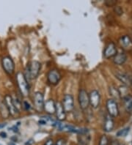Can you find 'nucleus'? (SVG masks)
Returning <instances> with one entry per match:
<instances>
[{
    "instance_id": "obj_1",
    "label": "nucleus",
    "mask_w": 132,
    "mask_h": 145,
    "mask_svg": "<svg viewBox=\"0 0 132 145\" xmlns=\"http://www.w3.org/2000/svg\"><path fill=\"white\" fill-rule=\"evenodd\" d=\"M16 82H17L18 87L19 89L21 95L24 97H27L30 95V86H29L28 81L26 80L23 72H17L16 76Z\"/></svg>"
},
{
    "instance_id": "obj_2",
    "label": "nucleus",
    "mask_w": 132,
    "mask_h": 145,
    "mask_svg": "<svg viewBox=\"0 0 132 145\" xmlns=\"http://www.w3.org/2000/svg\"><path fill=\"white\" fill-rule=\"evenodd\" d=\"M41 65L37 61H32L29 63L26 68V74L24 75L25 77L28 76L30 79L36 78L38 76L40 71H41Z\"/></svg>"
},
{
    "instance_id": "obj_3",
    "label": "nucleus",
    "mask_w": 132,
    "mask_h": 145,
    "mask_svg": "<svg viewBox=\"0 0 132 145\" xmlns=\"http://www.w3.org/2000/svg\"><path fill=\"white\" fill-rule=\"evenodd\" d=\"M2 65L4 71L7 72V74H12L15 70V64L13 60L11 57L5 56L2 59Z\"/></svg>"
},
{
    "instance_id": "obj_4",
    "label": "nucleus",
    "mask_w": 132,
    "mask_h": 145,
    "mask_svg": "<svg viewBox=\"0 0 132 145\" xmlns=\"http://www.w3.org/2000/svg\"><path fill=\"white\" fill-rule=\"evenodd\" d=\"M4 102H5L6 106H7L10 115L12 116V117H16V116H18L19 112H18V110L15 106L14 103H13V101H12V97L10 95H6L5 96V101H4Z\"/></svg>"
},
{
    "instance_id": "obj_5",
    "label": "nucleus",
    "mask_w": 132,
    "mask_h": 145,
    "mask_svg": "<svg viewBox=\"0 0 132 145\" xmlns=\"http://www.w3.org/2000/svg\"><path fill=\"white\" fill-rule=\"evenodd\" d=\"M79 103L80 108L85 110L88 108L90 105V100H89V95L87 91L84 89L79 91Z\"/></svg>"
},
{
    "instance_id": "obj_6",
    "label": "nucleus",
    "mask_w": 132,
    "mask_h": 145,
    "mask_svg": "<svg viewBox=\"0 0 132 145\" xmlns=\"http://www.w3.org/2000/svg\"><path fill=\"white\" fill-rule=\"evenodd\" d=\"M106 108H107L109 115L112 117H116L119 114L118 103L114 100L109 99L106 102Z\"/></svg>"
},
{
    "instance_id": "obj_7",
    "label": "nucleus",
    "mask_w": 132,
    "mask_h": 145,
    "mask_svg": "<svg viewBox=\"0 0 132 145\" xmlns=\"http://www.w3.org/2000/svg\"><path fill=\"white\" fill-rule=\"evenodd\" d=\"M62 106H63L64 110L65 112H71L74 108V97L71 95H65L64 96L63 101L62 103Z\"/></svg>"
},
{
    "instance_id": "obj_8",
    "label": "nucleus",
    "mask_w": 132,
    "mask_h": 145,
    "mask_svg": "<svg viewBox=\"0 0 132 145\" xmlns=\"http://www.w3.org/2000/svg\"><path fill=\"white\" fill-rule=\"evenodd\" d=\"M33 101L35 109L37 110V112H42L43 110V106L45 103L43 94L40 92H35L33 97Z\"/></svg>"
},
{
    "instance_id": "obj_9",
    "label": "nucleus",
    "mask_w": 132,
    "mask_h": 145,
    "mask_svg": "<svg viewBox=\"0 0 132 145\" xmlns=\"http://www.w3.org/2000/svg\"><path fill=\"white\" fill-rule=\"evenodd\" d=\"M47 79L49 83L52 85H56L61 79V74L57 70H51L47 74Z\"/></svg>"
},
{
    "instance_id": "obj_10",
    "label": "nucleus",
    "mask_w": 132,
    "mask_h": 145,
    "mask_svg": "<svg viewBox=\"0 0 132 145\" xmlns=\"http://www.w3.org/2000/svg\"><path fill=\"white\" fill-rule=\"evenodd\" d=\"M89 100H90V105L93 108H98L100 102V96L99 91H91V92L89 95Z\"/></svg>"
},
{
    "instance_id": "obj_11",
    "label": "nucleus",
    "mask_w": 132,
    "mask_h": 145,
    "mask_svg": "<svg viewBox=\"0 0 132 145\" xmlns=\"http://www.w3.org/2000/svg\"><path fill=\"white\" fill-rule=\"evenodd\" d=\"M116 54H117L116 46H115V44H114V42H109V44L106 46L105 50H104V57L106 59H109V58H112V57H114Z\"/></svg>"
},
{
    "instance_id": "obj_12",
    "label": "nucleus",
    "mask_w": 132,
    "mask_h": 145,
    "mask_svg": "<svg viewBox=\"0 0 132 145\" xmlns=\"http://www.w3.org/2000/svg\"><path fill=\"white\" fill-rule=\"evenodd\" d=\"M43 110L49 114H55L56 112V103L52 99L48 100L44 103Z\"/></svg>"
},
{
    "instance_id": "obj_13",
    "label": "nucleus",
    "mask_w": 132,
    "mask_h": 145,
    "mask_svg": "<svg viewBox=\"0 0 132 145\" xmlns=\"http://www.w3.org/2000/svg\"><path fill=\"white\" fill-rule=\"evenodd\" d=\"M56 117L59 121H63L66 118V112L64 110L63 106L61 103H56Z\"/></svg>"
},
{
    "instance_id": "obj_14",
    "label": "nucleus",
    "mask_w": 132,
    "mask_h": 145,
    "mask_svg": "<svg viewBox=\"0 0 132 145\" xmlns=\"http://www.w3.org/2000/svg\"><path fill=\"white\" fill-rule=\"evenodd\" d=\"M116 77L118 78V80H120V82L123 84L125 86H131V79L129 78V76L128 75H126L124 72H118L115 74Z\"/></svg>"
},
{
    "instance_id": "obj_15",
    "label": "nucleus",
    "mask_w": 132,
    "mask_h": 145,
    "mask_svg": "<svg viewBox=\"0 0 132 145\" xmlns=\"http://www.w3.org/2000/svg\"><path fill=\"white\" fill-rule=\"evenodd\" d=\"M114 128V120L113 118L108 114L105 118V122L104 125V130L106 132H110Z\"/></svg>"
},
{
    "instance_id": "obj_16",
    "label": "nucleus",
    "mask_w": 132,
    "mask_h": 145,
    "mask_svg": "<svg viewBox=\"0 0 132 145\" xmlns=\"http://www.w3.org/2000/svg\"><path fill=\"white\" fill-rule=\"evenodd\" d=\"M127 57L125 54L124 52H120V53H117V54L115 55L113 58V62L114 64L118 65H123L125 62L126 61Z\"/></svg>"
},
{
    "instance_id": "obj_17",
    "label": "nucleus",
    "mask_w": 132,
    "mask_h": 145,
    "mask_svg": "<svg viewBox=\"0 0 132 145\" xmlns=\"http://www.w3.org/2000/svg\"><path fill=\"white\" fill-rule=\"evenodd\" d=\"M123 103L125 108L128 112H132V97L131 95H125L123 97Z\"/></svg>"
},
{
    "instance_id": "obj_18",
    "label": "nucleus",
    "mask_w": 132,
    "mask_h": 145,
    "mask_svg": "<svg viewBox=\"0 0 132 145\" xmlns=\"http://www.w3.org/2000/svg\"><path fill=\"white\" fill-rule=\"evenodd\" d=\"M120 43L123 48H129L131 46L132 42L130 37L127 35H124L120 38Z\"/></svg>"
},
{
    "instance_id": "obj_19",
    "label": "nucleus",
    "mask_w": 132,
    "mask_h": 145,
    "mask_svg": "<svg viewBox=\"0 0 132 145\" xmlns=\"http://www.w3.org/2000/svg\"><path fill=\"white\" fill-rule=\"evenodd\" d=\"M90 136L88 133L81 134L79 136V145H88L90 142Z\"/></svg>"
},
{
    "instance_id": "obj_20",
    "label": "nucleus",
    "mask_w": 132,
    "mask_h": 145,
    "mask_svg": "<svg viewBox=\"0 0 132 145\" xmlns=\"http://www.w3.org/2000/svg\"><path fill=\"white\" fill-rule=\"evenodd\" d=\"M0 113H1L2 117H4L5 119L7 118L10 116V114H9L8 110H7V106H6L5 102H1L0 103Z\"/></svg>"
},
{
    "instance_id": "obj_21",
    "label": "nucleus",
    "mask_w": 132,
    "mask_h": 145,
    "mask_svg": "<svg viewBox=\"0 0 132 145\" xmlns=\"http://www.w3.org/2000/svg\"><path fill=\"white\" fill-rule=\"evenodd\" d=\"M109 92H110V95L115 99H119L121 96L120 91L114 87H109Z\"/></svg>"
},
{
    "instance_id": "obj_22",
    "label": "nucleus",
    "mask_w": 132,
    "mask_h": 145,
    "mask_svg": "<svg viewBox=\"0 0 132 145\" xmlns=\"http://www.w3.org/2000/svg\"><path fill=\"white\" fill-rule=\"evenodd\" d=\"M129 131H130V127H125L123 129L120 130L119 131H118L116 136L118 137H123V136H125L128 133H129Z\"/></svg>"
},
{
    "instance_id": "obj_23",
    "label": "nucleus",
    "mask_w": 132,
    "mask_h": 145,
    "mask_svg": "<svg viewBox=\"0 0 132 145\" xmlns=\"http://www.w3.org/2000/svg\"><path fill=\"white\" fill-rule=\"evenodd\" d=\"M108 144H109L108 138L105 136V135H103V136L100 137L99 145H108Z\"/></svg>"
},
{
    "instance_id": "obj_24",
    "label": "nucleus",
    "mask_w": 132,
    "mask_h": 145,
    "mask_svg": "<svg viewBox=\"0 0 132 145\" xmlns=\"http://www.w3.org/2000/svg\"><path fill=\"white\" fill-rule=\"evenodd\" d=\"M12 101H13V103H14L15 106H16V108H17V109L18 110V112H19V110L21 109V102L18 101V99L17 97L16 98V97H12Z\"/></svg>"
},
{
    "instance_id": "obj_25",
    "label": "nucleus",
    "mask_w": 132,
    "mask_h": 145,
    "mask_svg": "<svg viewBox=\"0 0 132 145\" xmlns=\"http://www.w3.org/2000/svg\"><path fill=\"white\" fill-rule=\"evenodd\" d=\"M55 145H66L65 144V141L63 138H60L56 142V143H55Z\"/></svg>"
},
{
    "instance_id": "obj_26",
    "label": "nucleus",
    "mask_w": 132,
    "mask_h": 145,
    "mask_svg": "<svg viewBox=\"0 0 132 145\" xmlns=\"http://www.w3.org/2000/svg\"><path fill=\"white\" fill-rule=\"evenodd\" d=\"M44 145H55V142H54V141L51 138H49V139H48L46 141V143L44 144Z\"/></svg>"
},
{
    "instance_id": "obj_27",
    "label": "nucleus",
    "mask_w": 132,
    "mask_h": 145,
    "mask_svg": "<svg viewBox=\"0 0 132 145\" xmlns=\"http://www.w3.org/2000/svg\"><path fill=\"white\" fill-rule=\"evenodd\" d=\"M24 108L26 110H30V108H31L30 105L26 101H24Z\"/></svg>"
},
{
    "instance_id": "obj_28",
    "label": "nucleus",
    "mask_w": 132,
    "mask_h": 145,
    "mask_svg": "<svg viewBox=\"0 0 132 145\" xmlns=\"http://www.w3.org/2000/svg\"><path fill=\"white\" fill-rule=\"evenodd\" d=\"M115 11H116V12H118L119 15H120L123 13V10H122V8L120 7H117V9L115 10Z\"/></svg>"
},
{
    "instance_id": "obj_29",
    "label": "nucleus",
    "mask_w": 132,
    "mask_h": 145,
    "mask_svg": "<svg viewBox=\"0 0 132 145\" xmlns=\"http://www.w3.org/2000/svg\"><path fill=\"white\" fill-rule=\"evenodd\" d=\"M0 136L3 138H7V133H6L5 132H1V133H0Z\"/></svg>"
},
{
    "instance_id": "obj_30",
    "label": "nucleus",
    "mask_w": 132,
    "mask_h": 145,
    "mask_svg": "<svg viewBox=\"0 0 132 145\" xmlns=\"http://www.w3.org/2000/svg\"><path fill=\"white\" fill-rule=\"evenodd\" d=\"M33 143H34V140L30 139L25 143V145H32Z\"/></svg>"
},
{
    "instance_id": "obj_31",
    "label": "nucleus",
    "mask_w": 132,
    "mask_h": 145,
    "mask_svg": "<svg viewBox=\"0 0 132 145\" xmlns=\"http://www.w3.org/2000/svg\"><path fill=\"white\" fill-rule=\"evenodd\" d=\"M6 125H7L6 123H2V124H0V129H2L3 127H5Z\"/></svg>"
},
{
    "instance_id": "obj_32",
    "label": "nucleus",
    "mask_w": 132,
    "mask_h": 145,
    "mask_svg": "<svg viewBox=\"0 0 132 145\" xmlns=\"http://www.w3.org/2000/svg\"><path fill=\"white\" fill-rule=\"evenodd\" d=\"M8 145H16L15 144V143H13V142H11V143H9Z\"/></svg>"
},
{
    "instance_id": "obj_33",
    "label": "nucleus",
    "mask_w": 132,
    "mask_h": 145,
    "mask_svg": "<svg viewBox=\"0 0 132 145\" xmlns=\"http://www.w3.org/2000/svg\"><path fill=\"white\" fill-rule=\"evenodd\" d=\"M131 86H132V79H131Z\"/></svg>"
}]
</instances>
